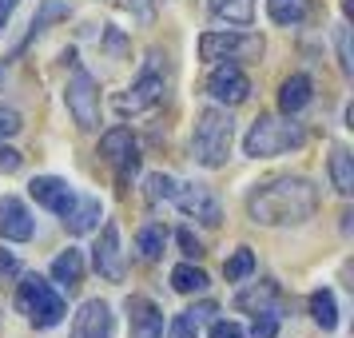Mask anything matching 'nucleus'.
<instances>
[{
  "instance_id": "6ab92c4d",
  "label": "nucleus",
  "mask_w": 354,
  "mask_h": 338,
  "mask_svg": "<svg viewBox=\"0 0 354 338\" xmlns=\"http://www.w3.org/2000/svg\"><path fill=\"white\" fill-rule=\"evenodd\" d=\"M52 283L56 287H80L84 283V251H76V247H68V251H60V255L52 259Z\"/></svg>"
},
{
  "instance_id": "ddd939ff",
  "label": "nucleus",
  "mask_w": 354,
  "mask_h": 338,
  "mask_svg": "<svg viewBox=\"0 0 354 338\" xmlns=\"http://www.w3.org/2000/svg\"><path fill=\"white\" fill-rule=\"evenodd\" d=\"M72 338H112V306L104 299H88V303L72 314Z\"/></svg>"
},
{
  "instance_id": "20e7f679",
  "label": "nucleus",
  "mask_w": 354,
  "mask_h": 338,
  "mask_svg": "<svg viewBox=\"0 0 354 338\" xmlns=\"http://www.w3.org/2000/svg\"><path fill=\"white\" fill-rule=\"evenodd\" d=\"M17 310L32 322L36 330H52V326H60V322H64V314H68L60 290L52 287L44 274H24V279H20V287H17Z\"/></svg>"
},
{
  "instance_id": "58836bf2",
  "label": "nucleus",
  "mask_w": 354,
  "mask_h": 338,
  "mask_svg": "<svg viewBox=\"0 0 354 338\" xmlns=\"http://www.w3.org/2000/svg\"><path fill=\"white\" fill-rule=\"evenodd\" d=\"M17 4H20V0H0V17H8V12H12Z\"/></svg>"
},
{
  "instance_id": "9b49d317",
  "label": "nucleus",
  "mask_w": 354,
  "mask_h": 338,
  "mask_svg": "<svg viewBox=\"0 0 354 338\" xmlns=\"http://www.w3.org/2000/svg\"><path fill=\"white\" fill-rule=\"evenodd\" d=\"M92 263H96L100 279H108V283H124V274H128V263H124V251H120V227H115V223H104Z\"/></svg>"
},
{
  "instance_id": "393cba45",
  "label": "nucleus",
  "mask_w": 354,
  "mask_h": 338,
  "mask_svg": "<svg viewBox=\"0 0 354 338\" xmlns=\"http://www.w3.org/2000/svg\"><path fill=\"white\" fill-rule=\"evenodd\" d=\"M310 319L319 322L322 330H335V326H338V306H335V294H330L326 287L310 294Z\"/></svg>"
},
{
  "instance_id": "a211bd4d",
  "label": "nucleus",
  "mask_w": 354,
  "mask_h": 338,
  "mask_svg": "<svg viewBox=\"0 0 354 338\" xmlns=\"http://www.w3.org/2000/svg\"><path fill=\"white\" fill-rule=\"evenodd\" d=\"M310 96H315V84H310V76L295 72V76H287V80H283V88H279V112H283V115H299L306 104H310Z\"/></svg>"
},
{
  "instance_id": "e433bc0d",
  "label": "nucleus",
  "mask_w": 354,
  "mask_h": 338,
  "mask_svg": "<svg viewBox=\"0 0 354 338\" xmlns=\"http://www.w3.org/2000/svg\"><path fill=\"white\" fill-rule=\"evenodd\" d=\"M187 314H192L195 322H207L211 314H219V306L215 303H199V306H187Z\"/></svg>"
},
{
  "instance_id": "423d86ee",
  "label": "nucleus",
  "mask_w": 354,
  "mask_h": 338,
  "mask_svg": "<svg viewBox=\"0 0 354 338\" xmlns=\"http://www.w3.org/2000/svg\"><path fill=\"white\" fill-rule=\"evenodd\" d=\"M68 60H72V80H68L64 104H68V112H72V120H76V128L96 131L100 128V84L72 52H68Z\"/></svg>"
},
{
  "instance_id": "39448f33",
  "label": "nucleus",
  "mask_w": 354,
  "mask_h": 338,
  "mask_svg": "<svg viewBox=\"0 0 354 338\" xmlns=\"http://www.w3.org/2000/svg\"><path fill=\"white\" fill-rule=\"evenodd\" d=\"M263 36L259 32H227V28H215V32L199 36V60L203 64H219V60H259L263 56Z\"/></svg>"
},
{
  "instance_id": "f257e3e1",
  "label": "nucleus",
  "mask_w": 354,
  "mask_h": 338,
  "mask_svg": "<svg viewBox=\"0 0 354 338\" xmlns=\"http://www.w3.org/2000/svg\"><path fill=\"white\" fill-rule=\"evenodd\" d=\"M315 211H319V187L306 176L267 179L247 195V215H251V223H263V227L306 223Z\"/></svg>"
},
{
  "instance_id": "c9c22d12",
  "label": "nucleus",
  "mask_w": 354,
  "mask_h": 338,
  "mask_svg": "<svg viewBox=\"0 0 354 338\" xmlns=\"http://www.w3.org/2000/svg\"><path fill=\"white\" fill-rule=\"evenodd\" d=\"M20 274V263L12 251H0V279H17Z\"/></svg>"
},
{
  "instance_id": "4468645a",
  "label": "nucleus",
  "mask_w": 354,
  "mask_h": 338,
  "mask_svg": "<svg viewBox=\"0 0 354 338\" xmlns=\"http://www.w3.org/2000/svg\"><path fill=\"white\" fill-rule=\"evenodd\" d=\"M128 338H163V310L144 294H131L128 303Z\"/></svg>"
},
{
  "instance_id": "0eeeda50",
  "label": "nucleus",
  "mask_w": 354,
  "mask_h": 338,
  "mask_svg": "<svg viewBox=\"0 0 354 338\" xmlns=\"http://www.w3.org/2000/svg\"><path fill=\"white\" fill-rule=\"evenodd\" d=\"M100 156H104V163H112L115 167V183H120V191H128L131 176L140 171V147H136V135H131V128H112L100 135Z\"/></svg>"
},
{
  "instance_id": "4be33fe9",
  "label": "nucleus",
  "mask_w": 354,
  "mask_h": 338,
  "mask_svg": "<svg viewBox=\"0 0 354 338\" xmlns=\"http://www.w3.org/2000/svg\"><path fill=\"white\" fill-rule=\"evenodd\" d=\"M330 183H335L338 195H354V156L346 147L330 151Z\"/></svg>"
},
{
  "instance_id": "473e14b6",
  "label": "nucleus",
  "mask_w": 354,
  "mask_h": 338,
  "mask_svg": "<svg viewBox=\"0 0 354 338\" xmlns=\"http://www.w3.org/2000/svg\"><path fill=\"white\" fill-rule=\"evenodd\" d=\"M207 338H247V330H243L239 322H227V319H215L211 322Z\"/></svg>"
},
{
  "instance_id": "b1692460",
  "label": "nucleus",
  "mask_w": 354,
  "mask_h": 338,
  "mask_svg": "<svg viewBox=\"0 0 354 338\" xmlns=\"http://www.w3.org/2000/svg\"><path fill=\"white\" fill-rule=\"evenodd\" d=\"M163 243H167V231H163L160 223H144L136 231V251H140V259H147V263H156V259L163 255Z\"/></svg>"
},
{
  "instance_id": "7c9ffc66",
  "label": "nucleus",
  "mask_w": 354,
  "mask_h": 338,
  "mask_svg": "<svg viewBox=\"0 0 354 338\" xmlns=\"http://www.w3.org/2000/svg\"><path fill=\"white\" fill-rule=\"evenodd\" d=\"M274 335H279V314H255L251 330H247V338H274Z\"/></svg>"
},
{
  "instance_id": "f8f14e48",
  "label": "nucleus",
  "mask_w": 354,
  "mask_h": 338,
  "mask_svg": "<svg viewBox=\"0 0 354 338\" xmlns=\"http://www.w3.org/2000/svg\"><path fill=\"white\" fill-rule=\"evenodd\" d=\"M36 235L32 211L17 195H0V239L4 243H28Z\"/></svg>"
},
{
  "instance_id": "f704fd0d",
  "label": "nucleus",
  "mask_w": 354,
  "mask_h": 338,
  "mask_svg": "<svg viewBox=\"0 0 354 338\" xmlns=\"http://www.w3.org/2000/svg\"><path fill=\"white\" fill-rule=\"evenodd\" d=\"M338 56H342V72L351 76L354 64H351V32H346V28H338Z\"/></svg>"
},
{
  "instance_id": "cd10ccee",
  "label": "nucleus",
  "mask_w": 354,
  "mask_h": 338,
  "mask_svg": "<svg viewBox=\"0 0 354 338\" xmlns=\"http://www.w3.org/2000/svg\"><path fill=\"white\" fill-rule=\"evenodd\" d=\"M52 20H68V4L64 0H44L40 17L32 20V32H44V24H52Z\"/></svg>"
},
{
  "instance_id": "412c9836",
  "label": "nucleus",
  "mask_w": 354,
  "mask_h": 338,
  "mask_svg": "<svg viewBox=\"0 0 354 338\" xmlns=\"http://www.w3.org/2000/svg\"><path fill=\"white\" fill-rule=\"evenodd\" d=\"M310 8H315V0H267V12L279 28H295V24H303L310 17Z\"/></svg>"
},
{
  "instance_id": "7ed1b4c3",
  "label": "nucleus",
  "mask_w": 354,
  "mask_h": 338,
  "mask_svg": "<svg viewBox=\"0 0 354 338\" xmlns=\"http://www.w3.org/2000/svg\"><path fill=\"white\" fill-rule=\"evenodd\" d=\"M231 144H235V120L227 108H203L195 115L192 160L199 167H223L231 160Z\"/></svg>"
},
{
  "instance_id": "dca6fc26",
  "label": "nucleus",
  "mask_w": 354,
  "mask_h": 338,
  "mask_svg": "<svg viewBox=\"0 0 354 338\" xmlns=\"http://www.w3.org/2000/svg\"><path fill=\"white\" fill-rule=\"evenodd\" d=\"M28 195H32L44 211H56V215H64V211L72 207V199H76V191L56 176H36L32 183H28Z\"/></svg>"
},
{
  "instance_id": "1a4fd4ad",
  "label": "nucleus",
  "mask_w": 354,
  "mask_h": 338,
  "mask_svg": "<svg viewBox=\"0 0 354 338\" xmlns=\"http://www.w3.org/2000/svg\"><path fill=\"white\" fill-rule=\"evenodd\" d=\"M171 199H176L179 211H183L187 219H195V223H203V227L223 223V207H219L215 191L203 187V183H176V195H171Z\"/></svg>"
},
{
  "instance_id": "9d476101",
  "label": "nucleus",
  "mask_w": 354,
  "mask_h": 338,
  "mask_svg": "<svg viewBox=\"0 0 354 338\" xmlns=\"http://www.w3.org/2000/svg\"><path fill=\"white\" fill-rule=\"evenodd\" d=\"M160 100H163V76L144 72V76L128 88V92H120V96L112 100V108L120 115H140V112H147V108H156Z\"/></svg>"
},
{
  "instance_id": "ea45409f",
  "label": "nucleus",
  "mask_w": 354,
  "mask_h": 338,
  "mask_svg": "<svg viewBox=\"0 0 354 338\" xmlns=\"http://www.w3.org/2000/svg\"><path fill=\"white\" fill-rule=\"evenodd\" d=\"M0 80H4V68H0Z\"/></svg>"
},
{
  "instance_id": "f03ea898",
  "label": "nucleus",
  "mask_w": 354,
  "mask_h": 338,
  "mask_svg": "<svg viewBox=\"0 0 354 338\" xmlns=\"http://www.w3.org/2000/svg\"><path fill=\"white\" fill-rule=\"evenodd\" d=\"M306 144V128L295 124V115H255V124L243 135V156L251 160H271L283 151H299Z\"/></svg>"
},
{
  "instance_id": "72a5a7b5",
  "label": "nucleus",
  "mask_w": 354,
  "mask_h": 338,
  "mask_svg": "<svg viewBox=\"0 0 354 338\" xmlns=\"http://www.w3.org/2000/svg\"><path fill=\"white\" fill-rule=\"evenodd\" d=\"M20 167H24V156H20L17 147L0 144V171H4V176H12V171H20Z\"/></svg>"
},
{
  "instance_id": "f3484780",
  "label": "nucleus",
  "mask_w": 354,
  "mask_h": 338,
  "mask_svg": "<svg viewBox=\"0 0 354 338\" xmlns=\"http://www.w3.org/2000/svg\"><path fill=\"white\" fill-rule=\"evenodd\" d=\"M60 219H64L68 235H88V231H96V227H100L104 207H100L96 195H76V199H72V207H68Z\"/></svg>"
},
{
  "instance_id": "2f4dec72",
  "label": "nucleus",
  "mask_w": 354,
  "mask_h": 338,
  "mask_svg": "<svg viewBox=\"0 0 354 338\" xmlns=\"http://www.w3.org/2000/svg\"><path fill=\"white\" fill-rule=\"evenodd\" d=\"M176 243H179V251L192 259V263H195V259H203V243L192 235V227H179V231H176Z\"/></svg>"
},
{
  "instance_id": "bb28decb",
  "label": "nucleus",
  "mask_w": 354,
  "mask_h": 338,
  "mask_svg": "<svg viewBox=\"0 0 354 338\" xmlns=\"http://www.w3.org/2000/svg\"><path fill=\"white\" fill-rule=\"evenodd\" d=\"M176 195V179L163 176V171H151V176L144 179V199L147 203H163V199H171Z\"/></svg>"
},
{
  "instance_id": "c756f323",
  "label": "nucleus",
  "mask_w": 354,
  "mask_h": 338,
  "mask_svg": "<svg viewBox=\"0 0 354 338\" xmlns=\"http://www.w3.org/2000/svg\"><path fill=\"white\" fill-rule=\"evenodd\" d=\"M167 338H199V322L183 310V314H176L171 319V326H167Z\"/></svg>"
},
{
  "instance_id": "c85d7f7f",
  "label": "nucleus",
  "mask_w": 354,
  "mask_h": 338,
  "mask_svg": "<svg viewBox=\"0 0 354 338\" xmlns=\"http://www.w3.org/2000/svg\"><path fill=\"white\" fill-rule=\"evenodd\" d=\"M20 131H24V115H20L17 108H4V104H0V140H12Z\"/></svg>"
},
{
  "instance_id": "6e6552de",
  "label": "nucleus",
  "mask_w": 354,
  "mask_h": 338,
  "mask_svg": "<svg viewBox=\"0 0 354 338\" xmlns=\"http://www.w3.org/2000/svg\"><path fill=\"white\" fill-rule=\"evenodd\" d=\"M207 96L215 100V104H223V108L243 104V100L251 96V80H247L243 64H235V60H219V64L211 68V76H207Z\"/></svg>"
},
{
  "instance_id": "4c0bfd02",
  "label": "nucleus",
  "mask_w": 354,
  "mask_h": 338,
  "mask_svg": "<svg viewBox=\"0 0 354 338\" xmlns=\"http://www.w3.org/2000/svg\"><path fill=\"white\" fill-rule=\"evenodd\" d=\"M160 0H124V8H131V12H140V17H147L151 8H156Z\"/></svg>"
},
{
  "instance_id": "2eb2a0df",
  "label": "nucleus",
  "mask_w": 354,
  "mask_h": 338,
  "mask_svg": "<svg viewBox=\"0 0 354 338\" xmlns=\"http://www.w3.org/2000/svg\"><path fill=\"white\" fill-rule=\"evenodd\" d=\"M235 306H239L243 314H279L283 290H279V283L263 279V283H251L247 290H239L235 294Z\"/></svg>"
},
{
  "instance_id": "aec40b11",
  "label": "nucleus",
  "mask_w": 354,
  "mask_h": 338,
  "mask_svg": "<svg viewBox=\"0 0 354 338\" xmlns=\"http://www.w3.org/2000/svg\"><path fill=\"white\" fill-rule=\"evenodd\" d=\"M207 8L215 20H227L235 28H247L255 20V0H207Z\"/></svg>"
},
{
  "instance_id": "a878e982",
  "label": "nucleus",
  "mask_w": 354,
  "mask_h": 338,
  "mask_svg": "<svg viewBox=\"0 0 354 338\" xmlns=\"http://www.w3.org/2000/svg\"><path fill=\"white\" fill-rule=\"evenodd\" d=\"M251 271H255V251H251V247H239V251L223 263V279L227 283H243Z\"/></svg>"
},
{
  "instance_id": "5701e85b",
  "label": "nucleus",
  "mask_w": 354,
  "mask_h": 338,
  "mask_svg": "<svg viewBox=\"0 0 354 338\" xmlns=\"http://www.w3.org/2000/svg\"><path fill=\"white\" fill-rule=\"evenodd\" d=\"M171 287H176L179 294H199V290L211 287V279H207L203 267H195L192 259H187V263H179L176 271H171Z\"/></svg>"
}]
</instances>
